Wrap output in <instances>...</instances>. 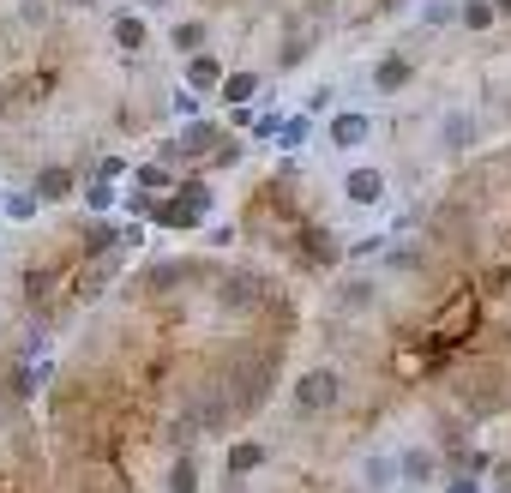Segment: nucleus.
Returning a JSON list of instances; mask_svg holds the SVG:
<instances>
[{
	"instance_id": "f257e3e1",
	"label": "nucleus",
	"mask_w": 511,
	"mask_h": 493,
	"mask_svg": "<svg viewBox=\"0 0 511 493\" xmlns=\"http://www.w3.org/2000/svg\"><path fill=\"white\" fill-rule=\"evenodd\" d=\"M343 403V374L337 367H307L295 379V415H325Z\"/></svg>"
},
{
	"instance_id": "f03ea898",
	"label": "nucleus",
	"mask_w": 511,
	"mask_h": 493,
	"mask_svg": "<svg viewBox=\"0 0 511 493\" xmlns=\"http://www.w3.org/2000/svg\"><path fill=\"white\" fill-rule=\"evenodd\" d=\"M397 470H403V488L421 493V488H439L445 481V457H439V445H403L397 452Z\"/></svg>"
},
{
	"instance_id": "7ed1b4c3",
	"label": "nucleus",
	"mask_w": 511,
	"mask_h": 493,
	"mask_svg": "<svg viewBox=\"0 0 511 493\" xmlns=\"http://www.w3.org/2000/svg\"><path fill=\"white\" fill-rule=\"evenodd\" d=\"M205 211H211V187H205V180H187V198H169V205L151 211V217H157L163 229H198Z\"/></svg>"
},
{
	"instance_id": "20e7f679",
	"label": "nucleus",
	"mask_w": 511,
	"mask_h": 493,
	"mask_svg": "<svg viewBox=\"0 0 511 493\" xmlns=\"http://www.w3.org/2000/svg\"><path fill=\"white\" fill-rule=\"evenodd\" d=\"M343 198H349L355 211H379V205L392 198V180H385V169L361 163V169H349V175H343Z\"/></svg>"
},
{
	"instance_id": "39448f33",
	"label": "nucleus",
	"mask_w": 511,
	"mask_h": 493,
	"mask_svg": "<svg viewBox=\"0 0 511 493\" xmlns=\"http://www.w3.org/2000/svg\"><path fill=\"white\" fill-rule=\"evenodd\" d=\"M410 84H415V60L410 55H385L374 66V91H379V97H403Z\"/></svg>"
},
{
	"instance_id": "423d86ee",
	"label": "nucleus",
	"mask_w": 511,
	"mask_h": 493,
	"mask_svg": "<svg viewBox=\"0 0 511 493\" xmlns=\"http://www.w3.org/2000/svg\"><path fill=\"white\" fill-rule=\"evenodd\" d=\"M361 488H367V493H392V488H403V470H397V457H385V452L361 457Z\"/></svg>"
},
{
	"instance_id": "0eeeda50",
	"label": "nucleus",
	"mask_w": 511,
	"mask_h": 493,
	"mask_svg": "<svg viewBox=\"0 0 511 493\" xmlns=\"http://www.w3.org/2000/svg\"><path fill=\"white\" fill-rule=\"evenodd\" d=\"M367 138H374V120L361 115V109H349V115L331 120V145H337V151H361Z\"/></svg>"
},
{
	"instance_id": "6e6552de",
	"label": "nucleus",
	"mask_w": 511,
	"mask_h": 493,
	"mask_svg": "<svg viewBox=\"0 0 511 493\" xmlns=\"http://www.w3.org/2000/svg\"><path fill=\"white\" fill-rule=\"evenodd\" d=\"M301 259H307V265H331L337 259V235L325 223H301Z\"/></svg>"
},
{
	"instance_id": "1a4fd4ad",
	"label": "nucleus",
	"mask_w": 511,
	"mask_h": 493,
	"mask_svg": "<svg viewBox=\"0 0 511 493\" xmlns=\"http://www.w3.org/2000/svg\"><path fill=\"white\" fill-rule=\"evenodd\" d=\"M439 138H445V151H470V145H475V115H470V109H445Z\"/></svg>"
},
{
	"instance_id": "9d476101",
	"label": "nucleus",
	"mask_w": 511,
	"mask_h": 493,
	"mask_svg": "<svg viewBox=\"0 0 511 493\" xmlns=\"http://www.w3.org/2000/svg\"><path fill=\"white\" fill-rule=\"evenodd\" d=\"M223 79H229V73H223L216 55H187V84H193V91H223Z\"/></svg>"
},
{
	"instance_id": "9b49d317",
	"label": "nucleus",
	"mask_w": 511,
	"mask_h": 493,
	"mask_svg": "<svg viewBox=\"0 0 511 493\" xmlns=\"http://www.w3.org/2000/svg\"><path fill=\"white\" fill-rule=\"evenodd\" d=\"M265 457H271V452H265L259 439H241V445H229V463H223V470L235 475V481H247V475H253L259 463H265Z\"/></svg>"
},
{
	"instance_id": "f8f14e48",
	"label": "nucleus",
	"mask_w": 511,
	"mask_h": 493,
	"mask_svg": "<svg viewBox=\"0 0 511 493\" xmlns=\"http://www.w3.org/2000/svg\"><path fill=\"white\" fill-rule=\"evenodd\" d=\"M73 180H79L73 169H42V175L31 180V193H37L42 205H55V198H66V193H73Z\"/></svg>"
},
{
	"instance_id": "ddd939ff",
	"label": "nucleus",
	"mask_w": 511,
	"mask_h": 493,
	"mask_svg": "<svg viewBox=\"0 0 511 493\" xmlns=\"http://www.w3.org/2000/svg\"><path fill=\"white\" fill-rule=\"evenodd\" d=\"M109 37H115V48H120V55H138V48H145V19H138V13H120Z\"/></svg>"
},
{
	"instance_id": "4468645a",
	"label": "nucleus",
	"mask_w": 511,
	"mask_h": 493,
	"mask_svg": "<svg viewBox=\"0 0 511 493\" xmlns=\"http://www.w3.org/2000/svg\"><path fill=\"white\" fill-rule=\"evenodd\" d=\"M169 42H175V55H205V24H198V19H181L175 31H169Z\"/></svg>"
},
{
	"instance_id": "2eb2a0df",
	"label": "nucleus",
	"mask_w": 511,
	"mask_h": 493,
	"mask_svg": "<svg viewBox=\"0 0 511 493\" xmlns=\"http://www.w3.org/2000/svg\"><path fill=\"white\" fill-rule=\"evenodd\" d=\"M457 19L470 24V31H488V24L499 19V6H493V0H463V13H457Z\"/></svg>"
},
{
	"instance_id": "dca6fc26",
	"label": "nucleus",
	"mask_w": 511,
	"mask_h": 493,
	"mask_svg": "<svg viewBox=\"0 0 511 493\" xmlns=\"http://www.w3.org/2000/svg\"><path fill=\"white\" fill-rule=\"evenodd\" d=\"M259 91V73H229L223 79V102H247Z\"/></svg>"
},
{
	"instance_id": "f3484780",
	"label": "nucleus",
	"mask_w": 511,
	"mask_h": 493,
	"mask_svg": "<svg viewBox=\"0 0 511 493\" xmlns=\"http://www.w3.org/2000/svg\"><path fill=\"white\" fill-rule=\"evenodd\" d=\"M138 187H145V193H163V187H175V180H169V169H163V163H145V169H138Z\"/></svg>"
},
{
	"instance_id": "a211bd4d",
	"label": "nucleus",
	"mask_w": 511,
	"mask_h": 493,
	"mask_svg": "<svg viewBox=\"0 0 511 493\" xmlns=\"http://www.w3.org/2000/svg\"><path fill=\"white\" fill-rule=\"evenodd\" d=\"M445 493H481V470H463V475H445Z\"/></svg>"
},
{
	"instance_id": "6ab92c4d",
	"label": "nucleus",
	"mask_w": 511,
	"mask_h": 493,
	"mask_svg": "<svg viewBox=\"0 0 511 493\" xmlns=\"http://www.w3.org/2000/svg\"><path fill=\"white\" fill-rule=\"evenodd\" d=\"M421 19H427V24H452L457 6H452V0H427V6H421Z\"/></svg>"
},
{
	"instance_id": "aec40b11",
	"label": "nucleus",
	"mask_w": 511,
	"mask_h": 493,
	"mask_svg": "<svg viewBox=\"0 0 511 493\" xmlns=\"http://www.w3.org/2000/svg\"><path fill=\"white\" fill-rule=\"evenodd\" d=\"M301 138H307V120H289V127L277 133V145H301Z\"/></svg>"
},
{
	"instance_id": "412c9836",
	"label": "nucleus",
	"mask_w": 511,
	"mask_h": 493,
	"mask_svg": "<svg viewBox=\"0 0 511 493\" xmlns=\"http://www.w3.org/2000/svg\"><path fill=\"white\" fill-rule=\"evenodd\" d=\"M175 115H187V120L198 115V97H193V91H175Z\"/></svg>"
},
{
	"instance_id": "4be33fe9",
	"label": "nucleus",
	"mask_w": 511,
	"mask_h": 493,
	"mask_svg": "<svg viewBox=\"0 0 511 493\" xmlns=\"http://www.w3.org/2000/svg\"><path fill=\"white\" fill-rule=\"evenodd\" d=\"M493 6H499V13H511V0H493Z\"/></svg>"
},
{
	"instance_id": "5701e85b",
	"label": "nucleus",
	"mask_w": 511,
	"mask_h": 493,
	"mask_svg": "<svg viewBox=\"0 0 511 493\" xmlns=\"http://www.w3.org/2000/svg\"><path fill=\"white\" fill-rule=\"evenodd\" d=\"M138 6H163V0H138Z\"/></svg>"
},
{
	"instance_id": "b1692460",
	"label": "nucleus",
	"mask_w": 511,
	"mask_h": 493,
	"mask_svg": "<svg viewBox=\"0 0 511 493\" xmlns=\"http://www.w3.org/2000/svg\"><path fill=\"white\" fill-rule=\"evenodd\" d=\"M66 6H91V0H66Z\"/></svg>"
},
{
	"instance_id": "393cba45",
	"label": "nucleus",
	"mask_w": 511,
	"mask_h": 493,
	"mask_svg": "<svg viewBox=\"0 0 511 493\" xmlns=\"http://www.w3.org/2000/svg\"><path fill=\"white\" fill-rule=\"evenodd\" d=\"M499 493H511V481H506V488H499Z\"/></svg>"
}]
</instances>
